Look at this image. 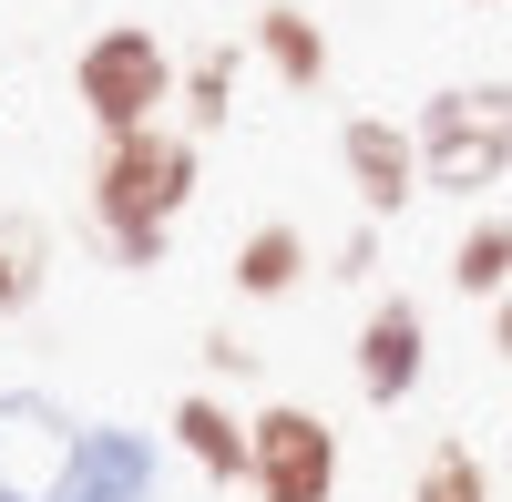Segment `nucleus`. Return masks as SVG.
Here are the masks:
<instances>
[{"label": "nucleus", "mask_w": 512, "mask_h": 502, "mask_svg": "<svg viewBox=\"0 0 512 502\" xmlns=\"http://www.w3.org/2000/svg\"><path fill=\"white\" fill-rule=\"evenodd\" d=\"M492 359H512V298H492Z\"/></svg>", "instance_id": "nucleus-18"}, {"label": "nucleus", "mask_w": 512, "mask_h": 502, "mask_svg": "<svg viewBox=\"0 0 512 502\" xmlns=\"http://www.w3.org/2000/svg\"><path fill=\"white\" fill-rule=\"evenodd\" d=\"M226 277H236V298H287V287L308 277V236H297L287 216L246 226V236H236V267H226Z\"/></svg>", "instance_id": "nucleus-11"}, {"label": "nucleus", "mask_w": 512, "mask_h": 502, "mask_svg": "<svg viewBox=\"0 0 512 502\" xmlns=\"http://www.w3.org/2000/svg\"><path fill=\"white\" fill-rule=\"evenodd\" d=\"M0 308H11V287H0Z\"/></svg>", "instance_id": "nucleus-19"}, {"label": "nucleus", "mask_w": 512, "mask_h": 502, "mask_svg": "<svg viewBox=\"0 0 512 502\" xmlns=\"http://www.w3.org/2000/svg\"><path fill=\"white\" fill-rule=\"evenodd\" d=\"M246 482L256 502H338V431L308 400H267L246 421Z\"/></svg>", "instance_id": "nucleus-4"}, {"label": "nucleus", "mask_w": 512, "mask_h": 502, "mask_svg": "<svg viewBox=\"0 0 512 502\" xmlns=\"http://www.w3.org/2000/svg\"><path fill=\"white\" fill-rule=\"evenodd\" d=\"M410 502H492V462L472 441H441L431 462L410 472Z\"/></svg>", "instance_id": "nucleus-14"}, {"label": "nucleus", "mask_w": 512, "mask_h": 502, "mask_svg": "<svg viewBox=\"0 0 512 502\" xmlns=\"http://www.w3.org/2000/svg\"><path fill=\"white\" fill-rule=\"evenodd\" d=\"M236 72H246V52H236V41H195V52H185V134H216V123L236 113Z\"/></svg>", "instance_id": "nucleus-13"}, {"label": "nucleus", "mask_w": 512, "mask_h": 502, "mask_svg": "<svg viewBox=\"0 0 512 502\" xmlns=\"http://www.w3.org/2000/svg\"><path fill=\"white\" fill-rule=\"evenodd\" d=\"M420 175L431 195H492L512 175V82H451L420 103Z\"/></svg>", "instance_id": "nucleus-3"}, {"label": "nucleus", "mask_w": 512, "mask_h": 502, "mask_svg": "<svg viewBox=\"0 0 512 502\" xmlns=\"http://www.w3.org/2000/svg\"><path fill=\"white\" fill-rule=\"evenodd\" d=\"M195 175L205 154L195 134H175V123H154V134H123L93 154V175H82V216H93V236L113 246V267H164V246H175V216L195 205Z\"/></svg>", "instance_id": "nucleus-1"}, {"label": "nucleus", "mask_w": 512, "mask_h": 502, "mask_svg": "<svg viewBox=\"0 0 512 502\" xmlns=\"http://www.w3.org/2000/svg\"><path fill=\"white\" fill-rule=\"evenodd\" d=\"M164 431H175V451H185V462H195L205 482H246V421H236V410H226L216 390H185Z\"/></svg>", "instance_id": "nucleus-10"}, {"label": "nucleus", "mask_w": 512, "mask_h": 502, "mask_svg": "<svg viewBox=\"0 0 512 502\" xmlns=\"http://www.w3.org/2000/svg\"><path fill=\"white\" fill-rule=\"evenodd\" d=\"M41 267H52V236H41L31 216H0V287H11V308L41 298Z\"/></svg>", "instance_id": "nucleus-15"}, {"label": "nucleus", "mask_w": 512, "mask_h": 502, "mask_svg": "<svg viewBox=\"0 0 512 502\" xmlns=\"http://www.w3.org/2000/svg\"><path fill=\"white\" fill-rule=\"evenodd\" d=\"M72 93H82V113H93V134H103V144H123V134H154V123H164V103L185 93V62L164 52L144 21H113V31L82 41Z\"/></svg>", "instance_id": "nucleus-2"}, {"label": "nucleus", "mask_w": 512, "mask_h": 502, "mask_svg": "<svg viewBox=\"0 0 512 502\" xmlns=\"http://www.w3.org/2000/svg\"><path fill=\"white\" fill-rule=\"evenodd\" d=\"M349 369H359V400H369V410H400V400L420 390V369H431V308H420V298H379V308L359 318Z\"/></svg>", "instance_id": "nucleus-7"}, {"label": "nucleus", "mask_w": 512, "mask_h": 502, "mask_svg": "<svg viewBox=\"0 0 512 502\" xmlns=\"http://www.w3.org/2000/svg\"><path fill=\"white\" fill-rule=\"evenodd\" d=\"M62 502H154V441L93 421V431H82V451H72Z\"/></svg>", "instance_id": "nucleus-8"}, {"label": "nucleus", "mask_w": 512, "mask_h": 502, "mask_svg": "<svg viewBox=\"0 0 512 502\" xmlns=\"http://www.w3.org/2000/svg\"><path fill=\"white\" fill-rule=\"evenodd\" d=\"M451 287H461V298H512V216H472V226H461L451 236Z\"/></svg>", "instance_id": "nucleus-12"}, {"label": "nucleus", "mask_w": 512, "mask_h": 502, "mask_svg": "<svg viewBox=\"0 0 512 502\" xmlns=\"http://www.w3.org/2000/svg\"><path fill=\"white\" fill-rule=\"evenodd\" d=\"M338 175H349V195H359L369 226H390V216H410V205L431 195V175H420V134L390 123V113H349V123H338Z\"/></svg>", "instance_id": "nucleus-6"}, {"label": "nucleus", "mask_w": 512, "mask_h": 502, "mask_svg": "<svg viewBox=\"0 0 512 502\" xmlns=\"http://www.w3.org/2000/svg\"><path fill=\"white\" fill-rule=\"evenodd\" d=\"M205 369H216V380H246V369H256V349L236 339V328H205Z\"/></svg>", "instance_id": "nucleus-16"}, {"label": "nucleus", "mask_w": 512, "mask_h": 502, "mask_svg": "<svg viewBox=\"0 0 512 502\" xmlns=\"http://www.w3.org/2000/svg\"><path fill=\"white\" fill-rule=\"evenodd\" d=\"M72 410L41 400V390H0V502H62L72 482Z\"/></svg>", "instance_id": "nucleus-5"}, {"label": "nucleus", "mask_w": 512, "mask_h": 502, "mask_svg": "<svg viewBox=\"0 0 512 502\" xmlns=\"http://www.w3.org/2000/svg\"><path fill=\"white\" fill-rule=\"evenodd\" d=\"M246 41H256V62H267L287 93H318V82H328V31L297 11V0H256Z\"/></svg>", "instance_id": "nucleus-9"}, {"label": "nucleus", "mask_w": 512, "mask_h": 502, "mask_svg": "<svg viewBox=\"0 0 512 502\" xmlns=\"http://www.w3.org/2000/svg\"><path fill=\"white\" fill-rule=\"evenodd\" d=\"M369 267H379V226L359 216L349 236H338V277H369Z\"/></svg>", "instance_id": "nucleus-17"}]
</instances>
